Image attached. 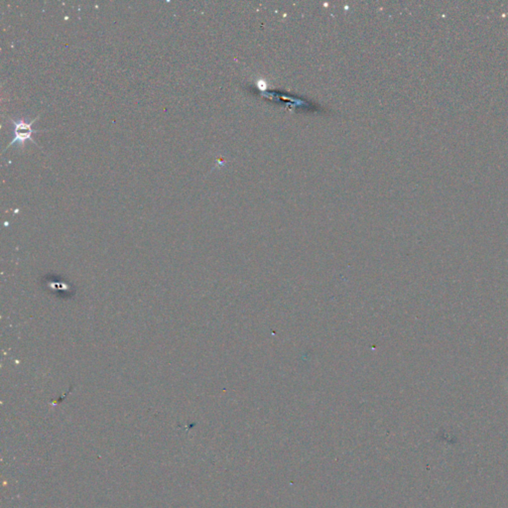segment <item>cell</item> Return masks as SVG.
I'll list each match as a JSON object with an SVG mask.
<instances>
[{
    "label": "cell",
    "instance_id": "6da1fadb",
    "mask_svg": "<svg viewBox=\"0 0 508 508\" xmlns=\"http://www.w3.org/2000/svg\"><path fill=\"white\" fill-rule=\"evenodd\" d=\"M40 115H38L36 118H34L32 121H25L24 119H14V118H11V122L13 123V129H14V132H13V135H14V138L13 140L7 145V147L5 148L4 151H6V149L8 147H10L11 145L15 144V142H18L19 144L23 145L25 141L27 140H30L32 141L34 144L37 145L36 141L33 139L32 135L33 133H36V132H41V130H34L32 128V125L33 123L39 118Z\"/></svg>",
    "mask_w": 508,
    "mask_h": 508
}]
</instances>
